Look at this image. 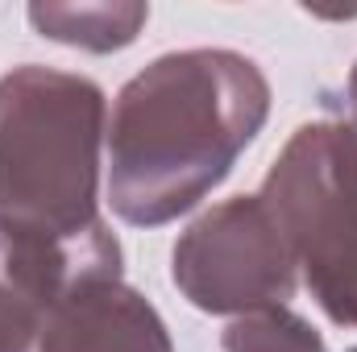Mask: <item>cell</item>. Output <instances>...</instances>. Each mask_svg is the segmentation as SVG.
<instances>
[{
    "label": "cell",
    "mask_w": 357,
    "mask_h": 352,
    "mask_svg": "<svg viewBox=\"0 0 357 352\" xmlns=\"http://www.w3.org/2000/svg\"><path fill=\"white\" fill-rule=\"evenodd\" d=\"M270 116V83L237 50H175L137 71L108 125V199L125 224L158 228L233 170Z\"/></svg>",
    "instance_id": "1"
},
{
    "label": "cell",
    "mask_w": 357,
    "mask_h": 352,
    "mask_svg": "<svg viewBox=\"0 0 357 352\" xmlns=\"http://www.w3.org/2000/svg\"><path fill=\"white\" fill-rule=\"evenodd\" d=\"M0 352H175L162 315L121 278L104 220L79 237L0 232Z\"/></svg>",
    "instance_id": "2"
},
{
    "label": "cell",
    "mask_w": 357,
    "mask_h": 352,
    "mask_svg": "<svg viewBox=\"0 0 357 352\" xmlns=\"http://www.w3.org/2000/svg\"><path fill=\"white\" fill-rule=\"evenodd\" d=\"M108 104L84 75L13 67L0 75V232L79 237L100 224Z\"/></svg>",
    "instance_id": "3"
},
{
    "label": "cell",
    "mask_w": 357,
    "mask_h": 352,
    "mask_svg": "<svg viewBox=\"0 0 357 352\" xmlns=\"http://www.w3.org/2000/svg\"><path fill=\"white\" fill-rule=\"evenodd\" d=\"M312 298L357 328V145L345 120L299 125L258 191Z\"/></svg>",
    "instance_id": "4"
},
{
    "label": "cell",
    "mask_w": 357,
    "mask_h": 352,
    "mask_svg": "<svg viewBox=\"0 0 357 352\" xmlns=\"http://www.w3.org/2000/svg\"><path fill=\"white\" fill-rule=\"evenodd\" d=\"M171 278L208 315L282 307L299 286L295 253L262 195H237L204 211L175 241Z\"/></svg>",
    "instance_id": "5"
},
{
    "label": "cell",
    "mask_w": 357,
    "mask_h": 352,
    "mask_svg": "<svg viewBox=\"0 0 357 352\" xmlns=\"http://www.w3.org/2000/svg\"><path fill=\"white\" fill-rule=\"evenodd\" d=\"M29 21L42 38L63 42V46H79L91 54H108V50H125L142 25L150 21V4H133V0H91V4H29Z\"/></svg>",
    "instance_id": "6"
},
{
    "label": "cell",
    "mask_w": 357,
    "mask_h": 352,
    "mask_svg": "<svg viewBox=\"0 0 357 352\" xmlns=\"http://www.w3.org/2000/svg\"><path fill=\"white\" fill-rule=\"evenodd\" d=\"M220 344H225V352H328L320 332L287 303L237 315L225 328Z\"/></svg>",
    "instance_id": "7"
},
{
    "label": "cell",
    "mask_w": 357,
    "mask_h": 352,
    "mask_svg": "<svg viewBox=\"0 0 357 352\" xmlns=\"http://www.w3.org/2000/svg\"><path fill=\"white\" fill-rule=\"evenodd\" d=\"M345 99H349V133H354V145H357V67L349 71V88H345Z\"/></svg>",
    "instance_id": "8"
},
{
    "label": "cell",
    "mask_w": 357,
    "mask_h": 352,
    "mask_svg": "<svg viewBox=\"0 0 357 352\" xmlns=\"http://www.w3.org/2000/svg\"><path fill=\"white\" fill-rule=\"evenodd\" d=\"M349 352H357V349H349Z\"/></svg>",
    "instance_id": "9"
}]
</instances>
